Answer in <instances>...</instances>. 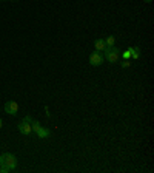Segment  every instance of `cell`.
Listing matches in <instances>:
<instances>
[{
	"instance_id": "13",
	"label": "cell",
	"mask_w": 154,
	"mask_h": 173,
	"mask_svg": "<svg viewBox=\"0 0 154 173\" xmlns=\"http://www.w3.org/2000/svg\"><path fill=\"white\" fill-rule=\"evenodd\" d=\"M144 2H145V3H151L153 0H144Z\"/></svg>"
},
{
	"instance_id": "12",
	"label": "cell",
	"mask_w": 154,
	"mask_h": 173,
	"mask_svg": "<svg viewBox=\"0 0 154 173\" xmlns=\"http://www.w3.org/2000/svg\"><path fill=\"white\" fill-rule=\"evenodd\" d=\"M120 65H122V68H128V67L131 65V62H130V60H125V62H122Z\"/></svg>"
},
{
	"instance_id": "9",
	"label": "cell",
	"mask_w": 154,
	"mask_h": 173,
	"mask_svg": "<svg viewBox=\"0 0 154 173\" xmlns=\"http://www.w3.org/2000/svg\"><path fill=\"white\" fill-rule=\"evenodd\" d=\"M114 42H116V37H114V36H108V37L105 39L106 46H113V45H114Z\"/></svg>"
},
{
	"instance_id": "2",
	"label": "cell",
	"mask_w": 154,
	"mask_h": 173,
	"mask_svg": "<svg viewBox=\"0 0 154 173\" xmlns=\"http://www.w3.org/2000/svg\"><path fill=\"white\" fill-rule=\"evenodd\" d=\"M0 166L8 167L9 170H12V169L17 167V159H15V156L11 155V153H2V155H0Z\"/></svg>"
},
{
	"instance_id": "7",
	"label": "cell",
	"mask_w": 154,
	"mask_h": 173,
	"mask_svg": "<svg viewBox=\"0 0 154 173\" xmlns=\"http://www.w3.org/2000/svg\"><path fill=\"white\" fill-rule=\"evenodd\" d=\"M35 133H37V136H39L40 139H45V138H48V136H49V130H48V128H45V127H40Z\"/></svg>"
},
{
	"instance_id": "15",
	"label": "cell",
	"mask_w": 154,
	"mask_h": 173,
	"mask_svg": "<svg viewBox=\"0 0 154 173\" xmlns=\"http://www.w3.org/2000/svg\"><path fill=\"white\" fill-rule=\"evenodd\" d=\"M0 2H6V0H0Z\"/></svg>"
},
{
	"instance_id": "14",
	"label": "cell",
	"mask_w": 154,
	"mask_h": 173,
	"mask_svg": "<svg viewBox=\"0 0 154 173\" xmlns=\"http://www.w3.org/2000/svg\"><path fill=\"white\" fill-rule=\"evenodd\" d=\"M2 125H3V121H2V119H0V128H2Z\"/></svg>"
},
{
	"instance_id": "4",
	"label": "cell",
	"mask_w": 154,
	"mask_h": 173,
	"mask_svg": "<svg viewBox=\"0 0 154 173\" xmlns=\"http://www.w3.org/2000/svg\"><path fill=\"white\" fill-rule=\"evenodd\" d=\"M103 56L99 53V51H94L91 56H89V63L93 65V67H100L102 63H103Z\"/></svg>"
},
{
	"instance_id": "6",
	"label": "cell",
	"mask_w": 154,
	"mask_h": 173,
	"mask_svg": "<svg viewBox=\"0 0 154 173\" xmlns=\"http://www.w3.org/2000/svg\"><path fill=\"white\" fill-rule=\"evenodd\" d=\"M94 46H96V51H103L105 48H106V43H105V39H99V40H96L94 42Z\"/></svg>"
},
{
	"instance_id": "1",
	"label": "cell",
	"mask_w": 154,
	"mask_h": 173,
	"mask_svg": "<svg viewBox=\"0 0 154 173\" xmlns=\"http://www.w3.org/2000/svg\"><path fill=\"white\" fill-rule=\"evenodd\" d=\"M103 53H105L103 59H106L110 63H117V60H119V57H120V50H119V48H116L114 45H113V46H106V48L103 50Z\"/></svg>"
},
{
	"instance_id": "3",
	"label": "cell",
	"mask_w": 154,
	"mask_h": 173,
	"mask_svg": "<svg viewBox=\"0 0 154 173\" xmlns=\"http://www.w3.org/2000/svg\"><path fill=\"white\" fill-rule=\"evenodd\" d=\"M31 122H32V118H31V116H25V118H23V121H20V122L17 124V128H19V132H20L22 135H26V136H29V135L32 133Z\"/></svg>"
},
{
	"instance_id": "11",
	"label": "cell",
	"mask_w": 154,
	"mask_h": 173,
	"mask_svg": "<svg viewBox=\"0 0 154 173\" xmlns=\"http://www.w3.org/2000/svg\"><path fill=\"white\" fill-rule=\"evenodd\" d=\"M40 127H42L40 122H37V121H32V122H31V128H32V132H37Z\"/></svg>"
},
{
	"instance_id": "8",
	"label": "cell",
	"mask_w": 154,
	"mask_h": 173,
	"mask_svg": "<svg viewBox=\"0 0 154 173\" xmlns=\"http://www.w3.org/2000/svg\"><path fill=\"white\" fill-rule=\"evenodd\" d=\"M131 57L133 59H139L140 57V48L139 46H131Z\"/></svg>"
},
{
	"instance_id": "10",
	"label": "cell",
	"mask_w": 154,
	"mask_h": 173,
	"mask_svg": "<svg viewBox=\"0 0 154 173\" xmlns=\"http://www.w3.org/2000/svg\"><path fill=\"white\" fill-rule=\"evenodd\" d=\"M122 56H123V59H125V60H130V59H131V46H130V48H127V51H123V53H122Z\"/></svg>"
},
{
	"instance_id": "5",
	"label": "cell",
	"mask_w": 154,
	"mask_h": 173,
	"mask_svg": "<svg viewBox=\"0 0 154 173\" xmlns=\"http://www.w3.org/2000/svg\"><path fill=\"white\" fill-rule=\"evenodd\" d=\"M5 111H6L8 115H11V116H15L17 111H19V104H17L15 101H8V102L5 104Z\"/></svg>"
}]
</instances>
